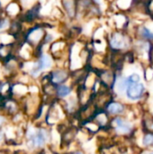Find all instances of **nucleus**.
<instances>
[{
	"label": "nucleus",
	"mask_w": 153,
	"mask_h": 154,
	"mask_svg": "<svg viewBox=\"0 0 153 154\" xmlns=\"http://www.w3.org/2000/svg\"><path fill=\"white\" fill-rule=\"evenodd\" d=\"M41 4L40 2H35L29 8L23 12L19 19L23 22L24 25L26 24L27 26L39 23L43 19L41 15Z\"/></svg>",
	"instance_id": "nucleus-5"
},
{
	"label": "nucleus",
	"mask_w": 153,
	"mask_h": 154,
	"mask_svg": "<svg viewBox=\"0 0 153 154\" xmlns=\"http://www.w3.org/2000/svg\"><path fill=\"white\" fill-rule=\"evenodd\" d=\"M139 126L136 122L127 118L126 116L112 117L110 129L115 137L119 138H131Z\"/></svg>",
	"instance_id": "nucleus-2"
},
{
	"label": "nucleus",
	"mask_w": 153,
	"mask_h": 154,
	"mask_svg": "<svg viewBox=\"0 0 153 154\" xmlns=\"http://www.w3.org/2000/svg\"><path fill=\"white\" fill-rule=\"evenodd\" d=\"M142 79L146 83L153 81V65H146L142 67Z\"/></svg>",
	"instance_id": "nucleus-15"
},
{
	"label": "nucleus",
	"mask_w": 153,
	"mask_h": 154,
	"mask_svg": "<svg viewBox=\"0 0 153 154\" xmlns=\"http://www.w3.org/2000/svg\"><path fill=\"white\" fill-rule=\"evenodd\" d=\"M134 37L126 31L110 30L107 34V44L110 51L125 53L133 50Z\"/></svg>",
	"instance_id": "nucleus-1"
},
{
	"label": "nucleus",
	"mask_w": 153,
	"mask_h": 154,
	"mask_svg": "<svg viewBox=\"0 0 153 154\" xmlns=\"http://www.w3.org/2000/svg\"><path fill=\"white\" fill-rule=\"evenodd\" d=\"M60 7L61 8L66 23H74L77 20V0H60Z\"/></svg>",
	"instance_id": "nucleus-9"
},
{
	"label": "nucleus",
	"mask_w": 153,
	"mask_h": 154,
	"mask_svg": "<svg viewBox=\"0 0 153 154\" xmlns=\"http://www.w3.org/2000/svg\"><path fill=\"white\" fill-rule=\"evenodd\" d=\"M134 39L147 42H153V30L146 23L136 25L133 32Z\"/></svg>",
	"instance_id": "nucleus-10"
},
{
	"label": "nucleus",
	"mask_w": 153,
	"mask_h": 154,
	"mask_svg": "<svg viewBox=\"0 0 153 154\" xmlns=\"http://www.w3.org/2000/svg\"><path fill=\"white\" fill-rule=\"evenodd\" d=\"M140 126L143 132L153 134V115L150 111H145L140 120Z\"/></svg>",
	"instance_id": "nucleus-14"
},
{
	"label": "nucleus",
	"mask_w": 153,
	"mask_h": 154,
	"mask_svg": "<svg viewBox=\"0 0 153 154\" xmlns=\"http://www.w3.org/2000/svg\"><path fill=\"white\" fill-rule=\"evenodd\" d=\"M5 123V117L3 116H0V127L2 126V125Z\"/></svg>",
	"instance_id": "nucleus-19"
},
{
	"label": "nucleus",
	"mask_w": 153,
	"mask_h": 154,
	"mask_svg": "<svg viewBox=\"0 0 153 154\" xmlns=\"http://www.w3.org/2000/svg\"><path fill=\"white\" fill-rule=\"evenodd\" d=\"M50 82L54 86H60L61 84L67 83L70 79L71 71L67 67H58L55 66L50 71L48 72Z\"/></svg>",
	"instance_id": "nucleus-6"
},
{
	"label": "nucleus",
	"mask_w": 153,
	"mask_h": 154,
	"mask_svg": "<svg viewBox=\"0 0 153 154\" xmlns=\"http://www.w3.org/2000/svg\"><path fill=\"white\" fill-rule=\"evenodd\" d=\"M67 154H88L80 145H78L74 147L73 149H70Z\"/></svg>",
	"instance_id": "nucleus-16"
},
{
	"label": "nucleus",
	"mask_w": 153,
	"mask_h": 154,
	"mask_svg": "<svg viewBox=\"0 0 153 154\" xmlns=\"http://www.w3.org/2000/svg\"><path fill=\"white\" fill-rule=\"evenodd\" d=\"M148 64L153 65V42L150 43L148 51Z\"/></svg>",
	"instance_id": "nucleus-17"
},
{
	"label": "nucleus",
	"mask_w": 153,
	"mask_h": 154,
	"mask_svg": "<svg viewBox=\"0 0 153 154\" xmlns=\"http://www.w3.org/2000/svg\"><path fill=\"white\" fill-rule=\"evenodd\" d=\"M139 154H153V150H143Z\"/></svg>",
	"instance_id": "nucleus-18"
},
{
	"label": "nucleus",
	"mask_w": 153,
	"mask_h": 154,
	"mask_svg": "<svg viewBox=\"0 0 153 154\" xmlns=\"http://www.w3.org/2000/svg\"><path fill=\"white\" fill-rule=\"evenodd\" d=\"M129 103L124 102L118 98L113 99L105 108L106 113L111 117L115 116H124L128 111Z\"/></svg>",
	"instance_id": "nucleus-8"
},
{
	"label": "nucleus",
	"mask_w": 153,
	"mask_h": 154,
	"mask_svg": "<svg viewBox=\"0 0 153 154\" xmlns=\"http://www.w3.org/2000/svg\"><path fill=\"white\" fill-rule=\"evenodd\" d=\"M49 24L47 21H41L24 29L23 33V40L31 44L34 49L42 44L45 38Z\"/></svg>",
	"instance_id": "nucleus-3"
},
{
	"label": "nucleus",
	"mask_w": 153,
	"mask_h": 154,
	"mask_svg": "<svg viewBox=\"0 0 153 154\" xmlns=\"http://www.w3.org/2000/svg\"><path fill=\"white\" fill-rule=\"evenodd\" d=\"M3 12L5 15L10 18L11 20L18 19L23 12V5L20 0H13L3 9Z\"/></svg>",
	"instance_id": "nucleus-11"
},
{
	"label": "nucleus",
	"mask_w": 153,
	"mask_h": 154,
	"mask_svg": "<svg viewBox=\"0 0 153 154\" xmlns=\"http://www.w3.org/2000/svg\"><path fill=\"white\" fill-rule=\"evenodd\" d=\"M96 72L97 74V78L100 83L103 84L106 88L113 90L115 85L116 79H117V76H118L117 72L110 67L103 69Z\"/></svg>",
	"instance_id": "nucleus-7"
},
{
	"label": "nucleus",
	"mask_w": 153,
	"mask_h": 154,
	"mask_svg": "<svg viewBox=\"0 0 153 154\" xmlns=\"http://www.w3.org/2000/svg\"><path fill=\"white\" fill-rule=\"evenodd\" d=\"M151 23H153V17H151Z\"/></svg>",
	"instance_id": "nucleus-20"
},
{
	"label": "nucleus",
	"mask_w": 153,
	"mask_h": 154,
	"mask_svg": "<svg viewBox=\"0 0 153 154\" xmlns=\"http://www.w3.org/2000/svg\"><path fill=\"white\" fill-rule=\"evenodd\" d=\"M111 120H112V117L106 113L105 109L97 110V112L96 113L93 118V121L100 127L101 130L109 129L110 125H111Z\"/></svg>",
	"instance_id": "nucleus-12"
},
{
	"label": "nucleus",
	"mask_w": 153,
	"mask_h": 154,
	"mask_svg": "<svg viewBox=\"0 0 153 154\" xmlns=\"http://www.w3.org/2000/svg\"><path fill=\"white\" fill-rule=\"evenodd\" d=\"M77 88L74 86V84L70 81V79L64 84H61L60 86H57L56 88V97L57 99H65L70 95H72L76 91Z\"/></svg>",
	"instance_id": "nucleus-13"
},
{
	"label": "nucleus",
	"mask_w": 153,
	"mask_h": 154,
	"mask_svg": "<svg viewBox=\"0 0 153 154\" xmlns=\"http://www.w3.org/2000/svg\"><path fill=\"white\" fill-rule=\"evenodd\" d=\"M124 96L131 103H138L149 97L145 84L142 82L129 83L125 90Z\"/></svg>",
	"instance_id": "nucleus-4"
}]
</instances>
